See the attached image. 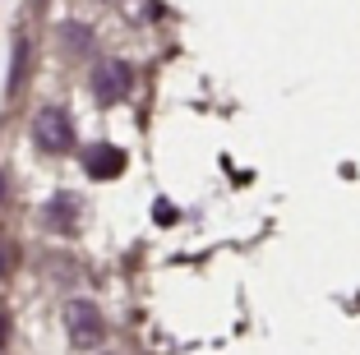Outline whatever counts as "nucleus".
<instances>
[{
    "instance_id": "1",
    "label": "nucleus",
    "mask_w": 360,
    "mask_h": 355,
    "mask_svg": "<svg viewBox=\"0 0 360 355\" xmlns=\"http://www.w3.org/2000/svg\"><path fill=\"white\" fill-rule=\"evenodd\" d=\"M65 328H70V342L75 346H102L106 337V323H102V309L93 300H70L65 304Z\"/></svg>"
},
{
    "instance_id": "2",
    "label": "nucleus",
    "mask_w": 360,
    "mask_h": 355,
    "mask_svg": "<svg viewBox=\"0 0 360 355\" xmlns=\"http://www.w3.org/2000/svg\"><path fill=\"white\" fill-rule=\"evenodd\" d=\"M32 138L46 153H65V148L75 143V125H70L65 106H42V111L32 115Z\"/></svg>"
},
{
    "instance_id": "3",
    "label": "nucleus",
    "mask_w": 360,
    "mask_h": 355,
    "mask_svg": "<svg viewBox=\"0 0 360 355\" xmlns=\"http://www.w3.org/2000/svg\"><path fill=\"white\" fill-rule=\"evenodd\" d=\"M129 93V65L125 60H97L93 65V97L102 106H116Z\"/></svg>"
},
{
    "instance_id": "4",
    "label": "nucleus",
    "mask_w": 360,
    "mask_h": 355,
    "mask_svg": "<svg viewBox=\"0 0 360 355\" xmlns=\"http://www.w3.org/2000/svg\"><path fill=\"white\" fill-rule=\"evenodd\" d=\"M84 167L93 171L97 180H111V176L125 171V153L111 148V143H93V148H84Z\"/></svg>"
},
{
    "instance_id": "5",
    "label": "nucleus",
    "mask_w": 360,
    "mask_h": 355,
    "mask_svg": "<svg viewBox=\"0 0 360 355\" xmlns=\"http://www.w3.org/2000/svg\"><path fill=\"white\" fill-rule=\"evenodd\" d=\"M88 46H93V28H88V23H75V19L60 23V51L70 56V60H79Z\"/></svg>"
},
{
    "instance_id": "6",
    "label": "nucleus",
    "mask_w": 360,
    "mask_h": 355,
    "mask_svg": "<svg viewBox=\"0 0 360 355\" xmlns=\"http://www.w3.org/2000/svg\"><path fill=\"white\" fill-rule=\"evenodd\" d=\"M28 70H32V42H28V37H19V42H14V70H10V97L23 93Z\"/></svg>"
},
{
    "instance_id": "7",
    "label": "nucleus",
    "mask_w": 360,
    "mask_h": 355,
    "mask_svg": "<svg viewBox=\"0 0 360 355\" xmlns=\"http://www.w3.org/2000/svg\"><path fill=\"white\" fill-rule=\"evenodd\" d=\"M42 221H46L51 231H70V226H75V212H70V199H56V203H46Z\"/></svg>"
},
{
    "instance_id": "8",
    "label": "nucleus",
    "mask_w": 360,
    "mask_h": 355,
    "mask_svg": "<svg viewBox=\"0 0 360 355\" xmlns=\"http://www.w3.org/2000/svg\"><path fill=\"white\" fill-rule=\"evenodd\" d=\"M10 268H14V245L5 240V235H0V282L10 277Z\"/></svg>"
},
{
    "instance_id": "9",
    "label": "nucleus",
    "mask_w": 360,
    "mask_h": 355,
    "mask_svg": "<svg viewBox=\"0 0 360 355\" xmlns=\"http://www.w3.org/2000/svg\"><path fill=\"white\" fill-rule=\"evenodd\" d=\"M5 337H10V318L0 314V346H5Z\"/></svg>"
},
{
    "instance_id": "10",
    "label": "nucleus",
    "mask_w": 360,
    "mask_h": 355,
    "mask_svg": "<svg viewBox=\"0 0 360 355\" xmlns=\"http://www.w3.org/2000/svg\"><path fill=\"white\" fill-rule=\"evenodd\" d=\"M0 208H5V171H0Z\"/></svg>"
}]
</instances>
